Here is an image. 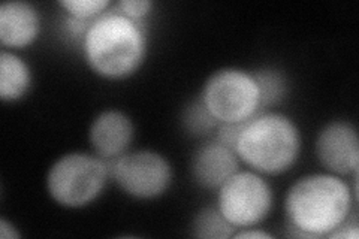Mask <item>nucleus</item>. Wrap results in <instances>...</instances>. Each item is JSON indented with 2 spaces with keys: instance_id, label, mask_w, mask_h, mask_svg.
I'll return each instance as SVG.
<instances>
[{
  "instance_id": "obj_11",
  "label": "nucleus",
  "mask_w": 359,
  "mask_h": 239,
  "mask_svg": "<svg viewBox=\"0 0 359 239\" xmlns=\"http://www.w3.org/2000/svg\"><path fill=\"white\" fill-rule=\"evenodd\" d=\"M42 20L36 6L25 0L0 5V43L4 50L18 51L35 43L41 35Z\"/></svg>"
},
{
  "instance_id": "obj_12",
  "label": "nucleus",
  "mask_w": 359,
  "mask_h": 239,
  "mask_svg": "<svg viewBox=\"0 0 359 239\" xmlns=\"http://www.w3.org/2000/svg\"><path fill=\"white\" fill-rule=\"evenodd\" d=\"M33 86V74L29 63L15 51L0 53V100L17 104L25 99Z\"/></svg>"
},
{
  "instance_id": "obj_1",
  "label": "nucleus",
  "mask_w": 359,
  "mask_h": 239,
  "mask_svg": "<svg viewBox=\"0 0 359 239\" xmlns=\"http://www.w3.org/2000/svg\"><path fill=\"white\" fill-rule=\"evenodd\" d=\"M358 191L344 178L314 172L298 178L285 198V214L294 236L328 238L351 220Z\"/></svg>"
},
{
  "instance_id": "obj_9",
  "label": "nucleus",
  "mask_w": 359,
  "mask_h": 239,
  "mask_svg": "<svg viewBox=\"0 0 359 239\" xmlns=\"http://www.w3.org/2000/svg\"><path fill=\"white\" fill-rule=\"evenodd\" d=\"M135 139V123L121 109L100 111L90 123L88 144L92 153L107 162L126 154Z\"/></svg>"
},
{
  "instance_id": "obj_13",
  "label": "nucleus",
  "mask_w": 359,
  "mask_h": 239,
  "mask_svg": "<svg viewBox=\"0 0 359 239\" xmlns=\"http://www.w3.org/2000/svg\"><path fill=\"white\" fill-rule=\"evenodd\" d=\"M235 232L237 229L223 217L216 203L201 208L190 224V233L201 239H228Z\"/></svg>"
},
{
  "instance_id": "obj_4",
  "label": "nucleus",
  "mask_w": 359,
  "mask_h": 239,
  "mask_svg": "<svg viewBox=\"0 0 359 239\" xmlns=\"http://www.w3.org/2000/svg\"><path fill=\"white\" fill-rule=\"evenodd\" d=\"M109 178V162L95 153L71 151L51 163L45 189L60 208L83 210L100 198Z\"/></svg>"
},
{
  "instance_id": "obj_15",
  "label": "nucleus",
  "mask_w": 359,
  "mask_h": 239,
  "mask_svg": "<svg viewBox=\"0 0 359 239\" xmlns=\"http://www.w3.org/2000/svg\"><path fill=\"white\" fill-rule=\"evenodd\" d=\"M183 126L184 129L194 136H204L210 132H215L219 128V123L211 117V114L202 104L201 99L192 102L183 111Z\"/></svg>"
},
{
  "instance_id": "obj_3",
  "label": "nucleus",
  "mask_w": 359,
  "mask_h": 239,
  "mask_svg": "<svg viewBox=\"0 0 359 239\" xmlns=\"http://www.w3.org/2000/svg\"><path fill=\"white\" fill-rule=\"evenodd\" d=\"M302 148L301 130L285 112H257L240 126L233 151L240 162L264 177L282 175L298 162Z\"/></svg>"
},
{
  "instance_id": "obj_17",
  "label": "nucleus",
  "mask_w": 359,
  "mask_h": 239,
  "mask_svg": "<svg viewBox=\"0 0 359 239\" xmlns=\"http://www.w3.org/2000/svg\"><path fill=\"white\" fill-rule=\"evenodd\" d=\"M116 8L125 17L142 22L151 14L154 4L151 0H120Z\"/></svg>"
},
{
  "instance_id": "obj_18",
  "label": "nucleus",
  "mask_w": 359,
  "mask_h": 239,
  "mask_svg": "<svg viewBox=\"0 0 359 239\" xmlns=\"http://www.w3.org/2000/svg\"><path fill=\"white\" fill-rule=\"evenodd\" d=\"M330 239H358L359 238V226L356 221H347L341 227H339L335 232H332Z\"/></svg>"
},
{
  "instance_id": "obj_7",
  "label": "nucleus",
  "mask_w": 359,
  "mask_h": 239,
  "mask_svg": "<svg viewBox=\"0 0 359 239\" xmlns=\"http://www.w3.org/2000/svg\"><path fill=\"white\" fill-rule=\"evenodd\" d=\"M109 170L117 187L135 200L159 199L174 179L171 162L154 150H129L109 163Z\"/></svg>"
},
{
  "instance_id": "obj_20",
  "label": "nucleus",
  "mask_w": 359,
  "mask_h": 239,
  "mask_svg": "<svg viewBox=\"0 0 359 239\" xmlns=\"http://www.w3.org/2000/svg\"><path fill=\"white\" fill-rule=\"evenodd\" d=\"M22 235L17 231V227L6 219H0V238L2 239H20Z\"/></svg>"
},
{
  "instance_id": "obj_14",
  "label": "nucleus",
  "mask_w": 359,
  "mask_h": 239,
  "mask_svg": "<svg viewBox=\"0 0 359 239\" xmlns=\"http://www.w3.org/2000/svg\"><path fill=\"white\" fill-rule=\"evenodd\" d=\"M253 75L261 90L262 109L277 105L286 97L287 79L283 72L273 69V67H264V69L253 72Z\"/></svg>"
},
{
  "instance_id": "obj_6",
  "label": "nucleus",
  "mask_w": 359,
  "mask_h": 239,
  "mask_svg": "<svg viewBox=\"0 0 359 239\" xmlns=\"http://www.w3.org/2000/svg\"><path fill=\"white\" fill-rule=\"evenodd\" d=\"M216 207L237 231L257 227L273 212L274 190L264 175L240 169L217 190Z\"/></svg>"
},
{
  "instance_id": "obj_2",
  "label": "nucleus",
  "mask_w": 359,
  "mask_h": 239,
  "mask_svg": "<svg viewBox=\"0 0 359 239\" xmlns=\"http://www.w3.org/2000/svg\"><path fill=\"white\" fill-rule=\"evenodd\" d=\"M84 62L96 76L125 81L137 74L149 53L144 22L133 21L117 8L90 22L81 39Z\"/></svg>"
},
{
  "instance_id": "obj_10",
  "label": "nucleus",
  "mask_w": 359,
  "mask_h": 239,
  "mask_svg": "<svg viewBox=\"0 0 359 239\" xmlns=\"http://www.w3.org/2000/svg\"><path fill=\"white\" fill-rule=\"evenodd\" d=\"M240 166V158L232 148L212 141L196 148L190 161V172L201 189L217 191L226 179L238 172Z\"/></svg>"
},
{
  "instance_id": "obj_5",
  "label": "nucleus",
  "mask_w": 359,
  "mask_h": 239,
  "mask_svg": "<svg viewBox=\"0 0 359 239\" xmlns=\"http://www.w3.org/2000/svg\"><path fill=\"white\" fill-rule=\"evenodd\" d=\"M199 99L219 124H243L262 111L256 78L241 67L229 66L212 72L202 86Z\"/></svg>"
},
{
  "instance_id": "obj_8",
  "label": "nucleus",
  "mask_w": 359,
  "mask_h": 239,
  "mask_svg": "<svg viewBox=\"0 0 359 239\" xmlns=\"http://www.w3.org/2000/svg\"><path fill=\"white\" fill-rule=\"evenodd\" d=\"M314 154L325 172L337 177L358 175L359 138L356 126L349 120H331L318 132Z\"/></svg>"
},
{
  "instance_id": "obj_16",
  "label": "nucleus",
  "mask_w": 359,
  "mask_h": 239,
  "mask_svg": "<svg viewBox=\"0 0 359 239\" xmlns=\"http://www.w3.org/2000/svg\"><path fill=\"white\" fill-rule=\"evenodd\" d=\"M57 5L69 17L88 22L105 14L111 8L109 0H60Z\"/></svg>"
},
{
  "instance_id": "obj_19",
  "label": "nucleus",
  "mask_w": 359,
  "mask_h": 239,
  "mask_svg": "<svg viewBox=\"0 0 359 239\" xmlns=\"http://www.w3.org/2000/svg\"><path fill=\"white\" fill-rule=\"evenodd\" d=\"M233 239H273L274 236L268 233L259 227H245V229H238L232 236Z\"/></svg>"
}]
</instances>
